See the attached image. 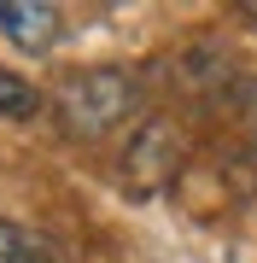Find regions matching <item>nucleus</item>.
Returning a JSON list of instances; mask_svg holds the SVG:
<instances>
[{"mask_svg": "<svg viewBox=\"0 0 257 263\" xmlns=\"http://www.w3.org/2000/svg\"><path fill=\"white\" fill-rule=\"evenodd\" d=\"M134 100H141L134 70L94 65V70H76V76H65V82H58L53 111H58V123H65V135L94 141V135H111L117 123L134 111Z\"/></svg>", "mask_w": 257, "mask_h": 263, "instance_id": "f257e3e1", "label": "nucleus"}, {"mask_svg": "<svg viewBox=\"0 0 257 263\" xmlns=\"http://www.w3.org/2000/svg\"><path fill=\"white\" fill-rule=\"evenodd\" d=\"M181 158H187V141H181L175 117H152V123L129 141V152H123L129 193H158L164 181L181 176Z\"/></svg>", "mask_w": 257, "mask_h": 263, "instance_id": "f03ea898", "label": "nucleus"}, {"mask_svg": "<svg viewBox=\"0 0 257 263\" xmlns=\"http://www.w3.org/2000/svg\"><path fill=\"white\" fill-rule=\"evenodd\" d=\"M0 35L18 41L24 53H47L58 41V6H47V0H6L0 6Z\"/></svg>", "mask_w": 257, "mask_h": 263, "instance_id": "7ed1b4c3", "label": "nucleus"}, {"mask_svg": "<svg viewBox=\"0 0 257 263\" xmlns=\"http://www.w3.org/2000/svg\"><path fill=\"white\" fill-rule=\"evenodd\" d=\"M35 111H41L35 82H24L18 70H6V65H0V117H35Z\"/></svg>", "mask_w": 257, "mask_h": 263, "instance_id": "20e7f679", "label": "nucleus"}, {"mask_svg": "<svg viewBox=\"0 0 257 263\" xmlns=\"http://www.w3.org/2000/svg\"><path fill=\"white\" fill-rule=\"evenodd\" d=\"M35 252H29V234L18 222H6V216H0V263H29Z\"/></svg>", "mask_w": 257, "mask_h": 263, "instance_id": "39448f33", "label": "nucleus"}, {"mask_svg": "<svg viewBox=\"0 0 257 263\" xmlns=\"http://www.w3.org/2000/svg\"><path fill=\"white\" fill-rule=\"evenodd\" d=\"M240 100H246V141H251V152H257V82L240 88Z\"/></svg>", "mask_w": 257, "mask_h": 263, "instance_id": "423d86ee", "label": "nucleus"}, {"mask_svg": "<svg viewBox=\"0 0 257 263\" xmlns=\"http://www.w3.org/2000/svg\"><path fill=\"white\" fill-rule=\"evenodd\" d=\"M246 18H251V24H257V6H246Z\"/></svg>", "mask_w": 257, "mask_h": 263, "instance_id": "0eeeda50", "label": "nucleus"}]
</instances>
